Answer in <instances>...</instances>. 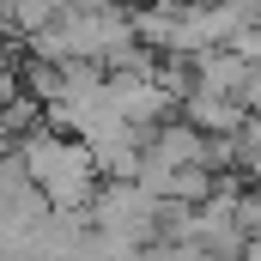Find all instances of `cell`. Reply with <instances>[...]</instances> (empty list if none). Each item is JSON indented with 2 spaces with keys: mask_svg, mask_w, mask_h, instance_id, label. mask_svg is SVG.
Instances as JSON below:
<instances>
[{
  "mask_svg": "<svg viewBox=\"0 0 261 261\" xmlns=\"http://www.w3.org/2000/svg\"><path fill=\"white\" fill-rule=\"evenodd\" d=\"M0 140H6V134H0Z\"/></svg>",
  "mask_w": 261,
  "mask_h": 261,
  "instance_id": "3957f363",
  "label": "cell"
},
{
  "mask_svg": "<svg viewBox=\"0 0 261 261\" xmlns=\"http://www.w3.org/2000/svg\"><path fill=\"white\" fill-rule=\"evenodd\" d=\"M18 164H24V176H31V189L43 195L49 213H91V200H97V164H91V152H85V140H73V134H55L49 122L43 128H31L18 140V152H12Z\"/></svg>",
  "mask_w": 261,
  "mask_h": 261,
  "instance_id": "6da1fadb",
  "label": "cell"
},
{
  "mask_svg": "<svg viewBox=\"0 0 261 261\" xmlns=\"http://www.w3.org/2000/svg\"><path fill=\"white\" fill-rule=\"evenodd\" d=\"M158 219H164V206L152 195H140L134 182H110L91 200V231L110 237V243H122V249H146L158 237Z\"/></svg>",
  "mask_w": 261,
  "mask_h": 261,
  "instance_id": "7a4b0ae2",
  "label": "cell"
}]
</instances>
